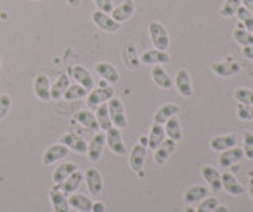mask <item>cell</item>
<instances>
[{
	"label": "cell",
	"instance_id": "obj_1",
	"mask_svg": "<svg viewBox=\"0 0 253 212\" xmlns=\"http://www.w3.org/2000/svg\"><path fill=\"white\" fill-rule=\"evenodd\" d=\"M149 35H150V42H152L155 49L160 51H168L169 48V35L166 27L158 21H152L149 24Z\"/></svg>",
	"mask_w": 253,
	"mask_h": 212
},
{
	"label": "cell",
	"instance_id": "obj_2",
	"mask_svg": "<svg viewBox=\"0 0 253 212\" xmlns=\"http://www.w3.org/2000/svg\"><path fill=\"white\" fill-rule=\"evenodd\" d=\"M108 111H109V117H111V122H113V127L119 128V130H124L126 127V116H125V108L121 98L113 97L108 100Z\"/></svg>",
	"mask_w": 253,
	"mask_h": 212
},
{
	"label": "cell",
	"instance_id": "obj_3",
	"mask_svg": "<svg viewBox=\"0 0 253 212\" xmlns=\"http://www.w3.org/2000/svg\"><path fill=\"white\" fill-rule=\"evenodd\" d=\"M92 21L100 30H103V32H108V34L119 32L121 27H122L121 22L114 21L109 13H103V11H98V10H95L92 13Z\"/></svg>",
	"mask_w": 253,
	"mask_h": 212
},
{
	"label": "cell",
	"instance_id": "obj_4",
	"mask_svg": "<svg viewBox=\"0 0 253 212\" xmlns=\"http://www.w3.org/2000/svg\"><path fill=\"white\" fill-rule=\"evenodd\" d=\"M114 97V89L111 85H105V87H97L92 89L89 93H87V106L95 109L98 105L106 103L109 98Z\"/></svg>",
	"mask_w": 253,
	"mask_h": 212
},
{
	"label": "cell",
	"instance_id": "obj_5",
	"mask_svg": "<svg viewBox=\"0 0 253 212\" xmlns=\"http://www.w3.org/2000/svg\"><path fill=\"white\" fill-rule=\"evenodd\" d=\"M106 144V133L105 131H97L93 135L90 144L87 146V157L92 163L98 162L101 159V154H103V147Z\"/></svg>",
	"mask_w": 253,
	"mask_h": 212
},
{
	"label": "cell",
	"instance_id": "obj_6",
	"mask_svg": "<svg viewBox=\"0 0 253 212\" xmlns=\"http://www.w3.org/2000/svg\"><path fill=\"white\" fill-rule=\"evenodd\" d=\"M68 73L71 75V78H73V80H76V83L79 85H83L84 89H87V90L95 89V80L92 78L90 72L85 67H83V65H75V67H71L68 70Z\"/></svg>",
	"mask_w": 253,
	"mask_h": 212
},
{
	"label": "cell",
	"instance_id": "obj_7",
	"mask_svg": "<svg viewBox=\"0 0 253 212\" xmlns=\"http://www.w3.org/2000/svg\"><path fill=\"white\" fill-rule=\"evenodd\" d=\"M147 157V146L142 144H134L130 154V168L131 171L138 172L139 176H142V170H144V162Z\"/></svg>",
	"mask_w": 253,
	"mask_h": 212
},
{
	"label": "cell",
	"instance_id": "obj_8",
	"mask_svg": "<svg viewBox=\"0 0 253 212\" xmlns=\"http://www.w3.org/2000/svg\"><path fill=\"white\" fill-rule=\"evenodd\" d=\"M106 143H108L111 151H113V154H116V155H125L126 154V147H125V143L122 139V133L119 128L111 127L106 131Z\"/></svg>",
	"mask_w": 253,
	"mask_h": 212
},
{
	"label": "cell",
	"instance_id": "obj_9",
	"mask_svg": "<svg viewBox=\"0 0 253 212\" xmlns=\"http://www.w3.org/2000/svg\"><path fill=\"white\" fill-rule=\"evenodd\" d=\"M139 60L142 65H162V64H168L171 60V56L166 51H160L154 48V49L142 52Z\"/></svg>",
	"mask_w": 253,
	"mask_h": 212
},
{
	"label": "cell",
	"instance_id": "obj_10",
	"mask_svg": "<svg viewBox=\"0 0 253 212\" xmlns=\"http://www.w3.org/2000/svg\"><path fill=\"white\" fill-rule=\"evenodd\" d=\"M176 146L177 143L176 141H172L169 138H165L163 139V143L158 146L155 151H154V160L157 165H165L166 162H168V159L172 155V152L176 151Z\"/></svg>",
	"mask_w": 253,
	"mask_h": 212
},
{
	"label": "cell",
	"instance_id": "obj_11",
	"mask_svg": "<svg viewBox=\"0 0 253 212\" xmlns=\"http://www.w3.org/2000/svg\"><path fill=\"white\" fill-rule=\"evenodd\" d=\"M95 72H97V75H100L103 78V81H106L109 85L117 84L119 80H121V75H119L117 68L113 64H109V62H98V64L95 65Z\"/></svg>",
	"mask_w": 253,
	"mask_h": 212
},
{
	"label": "cell",
	"instance_id": "obj_12",
	"mask_svg": "<svg viewBox=\"0 0 253 212\" xmlns=\"http://www.w3.org/2000/svg\"><path fill=\"white\" fill-rule=\"evenodd\" d=\"M174 85H176L177 92L180 93L182 97H192L193 95V87H192V80H190V73L188 70L180 68L176 80H174Z\"/></svg>",
	"mask_w": 253,
	"mask_h": 212
},
{
	"label": "cell",
	"instance_id": "obj_13",
	"mask_svg": "<svg viewBox=\"0 0 253 212\" xmlns=\"http://www.w3.org/2000/svg\"><path fill=\"white\" fill-rule=\"evenodd\" d=\"M244 159V152L241 147H231V149H226V151H223L220 155H218V167L220 168H229L233 167V165H236L237 162H241Z\"/></svg>",
	"mask_w": 253,
	"mask_h": 212
},
{
	"label": "cell",
	"instance_id": "obj_14",
	"mask_svg": "<svg viewBox=\"0 0 253 212\" xmlns=\"http://www.w3.org/2000/svg\"><path fill=\"white\" fill-rule=\"evenodd\" d=\"M211 70L221 78H229L241 72V65L233 60H223V62H213L211 65Z\"/></svg>",
	"mask_w": 253,
	"mask_h": 212
},
{
	"label": "cell",
	"instance_id": "obj_15",
	"mask_svg": "<svg viewBox=\"0 0 253 212\" xmlns=\"http://www.w3.org/2000/svg\"><path fill=\"white\" fill-rule=\"evenodd\" d=\"M70 154V149L65 146V144H54L51 147H47L44 154H43V163L44 165H52L55 162H59L62 159H65V157Z\"/></svg>",
	"mask_w": 253,
	"mask_h": 212
},
{
	"label": "cell",
	"instance_id": "obj_16",
	"mask_svg": "<svg viewBox=\"0 0 253 212\" xmlns=\"http://www.w3.org/2000/svg\"><path fill=\"white\" fill-rule=\"evenodd\" d=\"M134 10H136V5H134L133 0H124V2L116 6V8L111 11V16H113L114 21L117 22H125V21H128L133 14H134Z\"/></svg>",
	"mask_w": 253,
	"mask_h": 212
},
{
	"label": "cell",
	"instance_id": "obj_17",
	"mask_svg": "<svg viewBox=\"0 0 253 212\" xmlns=\"http://www.w3.org/2000/svg\"><path fill=\"white\" fill-rule=\"evenodd\" d=\"M49 198H51V203H52V209L54 212H70V203H68V198L67 195L60 190V185L55 184L54 188L49 193Z\"/></svg>",
	"mask_w": 253,
	"mask_h": 212
},
{
	"label": "cell",
	"instance_id": "obj_18",
	"mask_svg": "<svg viewBox=\"0 0 253 212\" xmlns=\"http://www.w3.org/2000/svg\"><path fill=\"white\" fill-rule=\"evenodd\" d=\"M84 179H85L87 188H89V192L92 195L101 193V190H103V177H101V172L97 168L87 170L85 174H84Z\"/></svg>",
	"mask_w": 253,
	"mask_h": 212
},
{
	"label": "cell",
	"instance_id": "obj_19",
	"mask_svg": "<svg viewBox=\"0 0 253 212\" xmlns=\"http://www.w3.org/2000/svg\"><path fill=\"white\" fill-rule=\"evenodd\" d=\"M150 78L152 81L158 85L160 89H171L172 87V78L169 76V73L162 65H154L152 72H150Z\"/></svg>",
	"mask_w": 253,
	"mask_h": 212
},
{
	"label": "cell",
	"instance_id": "obj_20",
	"mask_svg": "<svg viewBox=\"0 0 253 212\" xmlns=\"http://www.w3.org/2000/svg\"><path fill=\"white\" fill-rule=\"evenodd\" d=\"M34 90L35 95L42 100V101H47L51 100V84H49V78L46 75H38L34 81Z\"/></svg>",
	"mask_w": 253,
	"mask_h": 212
},
{
	"label": "cell",
	"instance_id": "obj_21",
	"mask_svg": "<svg viewBox=\"0 0 253 212\" xmlns=\"http://www.w3.org/2000/svg\"><path fill=\"white\" fill-rule=\"evenodd\" d=\"M237 144V136L236 135H220L211 139V149L212 151H217V152H223L226 149H231Z\"/></svg>",
	"mask_w": 253,
	"mask_h": 212
},
{
	"label": "cell",
	"instance_id": "obj_22",
	"mask_svg": "<svg viewBox=\"0 0 253 212\" xmlns=\"http://www.w3.org/2000/svg\"><path fill=\"white\" fill-rule=\"evenodd\" d=\"M60 143L65 144L70 151H75L78 154H85L87 152V143L83 138L76 136L75 133H65V135L60 138Z\"/></svg>",
	"mask_w": 253,
	"mask_h": 212
},
{
	"label": "cell",
	"instance_id": "obj_23",
	"mask_svg": "<svg viewBox=\"0 0 253 212\" xmlns=\"http://www.w3.org/2000/svg\"><path fill=\"white\" fill-rule=\"evenodd\" d=\"M83 179H84V174L79 170H76V171H73L71 174L63 180L62 184H59L60 185V190L65 193V195H71V193H75L78 188H79V185H81V182H83Z\"/></svg>",
	"mask_w": 253,
	"mask_h": 212
},
{
	"label": "cell",
	"instance_id": "obj_24",
	"mask_svg": "<svg viewBox=\"0 0 253 212\" xmlns=\"http://www.w3.org/2000/svg\"><path fill=\"white\" fill-rule=\"evenodd\" d=\"M203 177L206 179V182L209 184V187L212 188V192H220L221 190V174L212 167V165H206L203 167Z\"/></svg>",
	"mask_w": 253,
	"mask_h": 212
},
{
	"label": "cell",
	"instance_id": "obj_25",
	"mask_svg": "<svg viewBox=\"0 0 253 212\" xmlns=\"http://www.w3.org/2000/svg\"><path fill=\"white\" fill-rule=\"evenodd\" d=\"M221 188H225L229 195H234V196L244 193V188H242L241 182L228 171H225L223 174H221Z\"/></svg>",
	"mask_w": 253,
	"mask_h": 212
},
{
	"label": "cell",
	"instance_id": "obj_26",
	"mask_svg": "<svg viewBox=\"0 0 253 212\" xmlns=\"http://www.w3.org/2000/svg\"><path fill=\"white\" fill-rule=\"evenodd\" d=\"M70 206L79 211V212H92V203L89 196L81 195V193H71L68 198Z\"/></svg>",
	"mask_w": 253,
	"mask_h": 212
},
{
	"label": "cell",
	"instance_id": "obj_27",
	"mask_svg": "<svg viewBox=\"0 0 253 212\" xmlns=\"http://www.w3.org/2000/svg\"><path fill=\"white\" fill-rule=\"evenodd\" d=\"M179 113V106L174 103H165L157 109V113L154 116V124H160L165 125V122L169 119V117L176 116Z\"/></svg>",
	"mask_w": 253,
	"mask_h": 212
},
{
	"label": "cell",
	"instance_id": "obj_28",
	"mask_svg": "<svg viewBox=\"0 0 253 212\" xmlns=\"http://www.w3.org/2000/svg\"><path fill=\"white\" fill-rule=\"evenodd\" d=\"M165 127L160 124H152V128H150L149 138H147V147L150 151H155V149L163 143L165 139Z\"/></svg>",
	"mask_w": 253,
	"mask_h": 212
},
{
	"label": "cell",
	"instance_id": "obj_29",
	"mask_svg": "<svg viewBox=\"0 0 253 212\" xmlns=\"http://www.w3.org/2000/svg\"><path fill=\"white\" fill-rule=\"evenodd\" d=\"M208 195H209V190L204 185H193L185 190L184 200L187 204H193V203L203 201L204 198H208Z\"/></svg>",
	"mask_w": 253,
	"mask_h": 212
},
{
	"label": "cell",
	"instance_id": "obj_30",
	"mask_svg": "<svg viewBox=\"0 0 253 212\" xmlns=\"http://www.w3.org/2000/svg\"><path fill=\"white\" fill-rule=\"evenodd\" d=\"M75 119L84 125L85 128H89L90 131H98L100 127H98V122H97V117H95L93 113L90 111H87V109H81V111H78L75 114Z\"/></svg>",
	"mask_w": 253,
	"mask_h": 212
},
{
	"label": "cell",
	"instance_id": "obj_31",
	"mask_svg": "<svg viewBox=\"0 0 253 212\" xmlns=\"http://www.w3.org/2000/svg\"><path fill=\"white\" fill-rule=\"evenodd\" d=\"M122 59L125 62V65L128 67L130 70H136L139 68V57L136 54V48H134V44L131 43H126L124 46V51H122Z\"/></svg>",
	"mask_w": 253,
	"mask_h": 212
},
{
	"label": "cell",
	"instance_id": "obj_32",
	"mask_svg": "<svg viewBox=\"0 0 253 212\" xmlns=\"http://www.w3.org/2000/svg\"><path fill=\"white\" fill-rule=\"evenodd\" d=\"M95 117H97L100 130L108 131L111 127H113V122H111L109 111H108V103H101L95 108Z\"/></svg>",
	"mask_w": 253,
	"mask_h": 212
},
{
	"label": "cell",
	"instance_id": "obj_33",
	"mask_svg": "<svg viewBox=\"0 0 253 212\" xmlns=\"http://www.w3.org/2000/svg\"><path fill=\"white\" fill-rule=\"evenodd\" d=\"M165 133H166V136L172 141H176V143L182 139V128H180V122L177 119V116H172L165 122Z\"/></svg>",
	"mask_w": 253,
	"mask_h": 212
},
{
	"label": "cell",
	"instance_id": "obj_34",
	"mask_svg": "<svg viewBox=\"0 0 253 212\" xmlns=\"http://www.w3.org/2000/svg\"><path fill=\"white\" fill-rule=\"evenodd\" d=\"M78 170V165L76 163H62L59 165L57 168L54 170V174H52V180H54V184H62L63 180H65L71 172L76 171Z\"/></svg>",
	"mask_w": 253,
	"mask_h": 212
},
{
	"label": "cell",
	"instance_id": "obj_35",
	"mask_svg": "<svg viewBox=\"0 0 253 212\" xmlns=\"http://www.w3.org/2000/svg\"><path fill=\"white\" fill-rule=\"evenodd\" d=\"M233 38H234V42H236L237 44H241V46H242V48L253 44V32H250V30L245 29V27L241 24V22L237 24V29H234Z\"/></svg>",
	"mask_w": 253,
	"mask_h": 212
},
{
	"label": "cell",
	"instance_id": "obj_36",
	"mask_svg": "<svg viewBox=\"0 0 253 212\" xmlns=\"http://www.w3.org/2000/svg\"><path fill=\"white\" fill-rule=\"evenodd\" d=\"M68 87H70V78L67 75L59 76V80L51 85V100H60Z\"/></svg>",
	"mask_w": 253,
	"mask_h": 212
},
{
	"label": "cell",
	"instance_id": "obj_37",
	"mask_svg": "<svg viewBox=\"0 0 253 212\" xmlns=\"http://www.w3.org/2000/svg\"><path fill=\"white\" fill-rule=\"evenodd\" d=\"M87 93H89V90L84 89L83 85L79 84H70V87L65 90V93H63V100L67 101H71V100H79L83 97H87Z\"/></svg>",
	"mask_w": 253,
	"mask_h": 212
},
{
	"label": "cell",
	"instance_id": "obj_38",
	"mask_svg": "<svg viewBox=\"0 0 253 212\" xmlns=\"http://www.w3.org/2000/svg\"><path fill=\"white\" fill-rule=\"evenodd\" d=\"M239 6H241V0H225L223 5L220 6V16L221 18L236 16V11Z\"/></svg>",
	"mask_w": 253,
	"mask_h": 212
},
{
	"label": "cell",
	"instance_id": "obj_39",
	"mask_svg": "<svg viewBox=\"0 0 253 212\" xmlns=\"http://www.w3.org/2000/svg\"><path fill=\"white\" fill-rule=\"evenodd\" d=\"M236 16H237V19H239V22L245 29L250 30V32H253V14L247 8H245V6L241 5L239 8H237Z\"/></svg>",
	"mask_w": 253,
	"mask_h": 212
},
{
	"label": "cell",
	"instance_id": "obj_40",
	"mask_svg": "<svg viewBox=\"0 0 253 212\" xmlns=\"http://www.w3.org/2000/svg\"><path fill=\"white\" fill-rule=\"evenodd\" d=\"M234 98L242 105H253V90L247 87H237L234 90Z\"/></svg>",
	"mask_w": 253,
	"mask_h": 212
},
{
	"label": "cell",
	"instance_id": "obj_41",
	"mask_svg": "<svg viewBox=\"0 0 253 212\" xmlns=\"http://www.w3.org/2000/svg\"><path fill=\"white\" fill-rule=\"evenodd\" d=\"M242 152L244 157H247L249 160H253V133L245 131L242 135Z\"/></svg>",
	"mask_w": 253,
	"mask_h": 212
},
{
	"label": "cell",
	"instance_id": "obj_42",
	"mask_svg": "<svg viewBox=\"0 0 253 212\" xmlns=\"http://www.w3.org/2000/svg\"><path fill=\"white\" fill-rule=\"evenodd\" d=\"M11 105H13L11 95L2 93V95H0V121L5 119V117L8 116V113H10V109H11Z\"/></svg>",
	"mask_w": 253,
	"mask_h": 212
},
{
	"label": "cell",
	"instance_id": "obj_43",
	"mask_svg": "<svg viewBox=\"0 0 253 212\" xmlns=\"http://www.w3.org/2000/svg\"><path fill=\"white\" fill-rule=\"evenodd\" d=\"M237 117L242 121H253V105H242L237 106Z\"/></svg>",
	"mask_w": 253,
	"mask_h": 212
},
{
	"label": "cell",
	"instance_id": "obj_44",
	"mask_svg": "<svg viewBox=\"0 0 253 212\" xmlns=\"http://www.w3.org/2000/svg\"><path fill=\"white\" fill-rule=\"evenodd\" d=\"M217 204H218L217 198H204L200 206H198L196 212H212L217 208Z\"/></svg>",
	"mask_w": 253,
	"mask_h": 212
},
{
	"label": "cell",
	"instance_id": "obj_45",
	"mask_svg": "<svg viewBox=\"0 0 253 212\" xmlns=\"http://www.w3.org/2000/svg\"><path fill=\"white\" fill-rule=\"evenodd\" d=\"M95 6H97L98 11H103V13H109L114 10V3L113 0H93Z\"/></svg>",
	"mask_w": 253,
	"mask_h": 212
},
{
	"label": "cell",
	"instance_id": "obj_46",
	"mask_svg": "<svg viewBox=\"0 0 253 212\" xmlns=\"http://www.w3.org/2000/svg\"><path fill=\"white\" fill-rule=\"evenodd\" d=\"M105 211H106L105 203H101V201L92 203V212H105Z\"/></svg>",
	"mask_w": 253,
	"mask_h": 212
},
{
	"label": "cell",
	"instance_id": "obj_47",
	"mask_svg": "<svg viewBox=\"0 0 253 212\" xmlns=\"http://www.w3.org/2000/svg\"><path fill=\"white\" fill-rule=\"evenodd\" d=\"M242 54H244V57H245V59L253 60V44H252V46H245L244 51H242Z\"/></svg>",
	"mask_w": 253,
	"mask_h": 212
},
{
	"label": "cell",
	"instance_id": "obj_48",
	"mask_svg": "<svg viewBox=\"0 0 253 212\" xmlns=\"http://www.w3.org/2000/svg\"><path fill=\"white\" fill-rule=\"evenodd\" d=\"M241 5L245 6V8L253 14V0H241Z\"/></svg>",
	"mask_w": 253,
	"mask_h": 212
},
{
	"label": "cell",
	"instance_id": "obj_49",
	"mask_svg": "<svg viewBox=\"0 0 253 212\" xmlns=\"http://www.w3.org/2000/svg\"><path fill=\"white\" fill-rule=\"evenodd\" d=\"M249 193H250V198L253 200V171L249 172Z\"/></svg>",
	"mask_w": 253,
	"mask_h": 212
},
{
	"label": "cell",
	"instance_id": "obj_50",
	"mask_svg": "<svg viewBox=\"0 0 253 212\" xmlns=\"http://www.w3.org/2000/svg\"><path fill=\"white\" fill-rule=\"evenodd\" d=\"M212 212H229V211H228V208H225V206H217Z\"/></svg>",
	"mask_w": 253,
	"mask_h": 212
},
{
	"label": "cell",
	"instance_id": "obj_51",
	"mask_svg": "<svg viewBox=\"0 0 253 212\" xmlns=\"http://www.w3.org/2000/svg\"><path fill=\"white\" fill-rule=\"evenodd\" d=\"M139 144L147 146V136H141V138H139Z\"/></svg>",
	"mask_w": 253,
	"mask_h": 212
},
{
	"label": "cell",
	"instance_id": "obj_52",
	"mask_svg": "<svg viewBox=\"0 0 253 212\" xmlns=\"http://www.w3.org/2000/svg\"><path fill=\"white\" fill-rule=\"evenodd\" d=\"M184 212H196V209H193L192 206H188V208H187V209H185Z\"/></svg>",
	"mask_w": 253,
	"mask_h": 212
},
{
	"label": "cell",
	"instance_id": "obj_53",
	"mask_svg": "<svg viewBox=\"0 0 253 212\" xmlns=\"http://www.w3.org/2000/svg\"><path fill=\"white\" fill-rule=\"evenodd\" d=\"M0 67H2V59H0Z\"/></svg>",
	"mask_w": 253,
	"mask_h": 212
}]
</instances>
